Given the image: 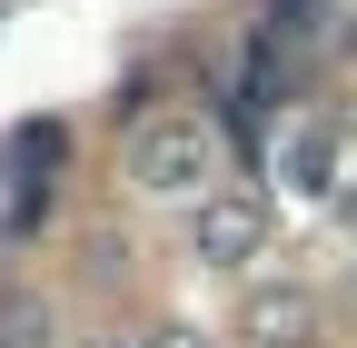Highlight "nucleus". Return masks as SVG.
I'll list each match as a JSON object with an SVG mask.
<instances>
[{
    "mask_svg": "<svg viewBox=\"0 0 357 348\" xmlns=\"http://www.w3.org/2000/svg\"><path fill=\"white\" fill-rule=\"evenodd\" d=\"M199 169H208V129L199 119H139L129 129V180L139 189H199Z\"/></svg>",
    "mask_w": 357,
    "mask_h": 348,
    "instance_id": "nucleus-1",
    "label": "nucleus"
},
{
    "mask_svg": "<svg viewBox=\"0 0 357 348\" xmlns=\"http://www.w3.org/2000/svg\"><path fill=\"white\" fill-rule=\"evenodd\" d=\"M199 259H208V269H248V259L268 249V199L258 189H218L208 209H199Z\"/></svg>",
    "mask_w": 357,
    "mask_h": 348,
    "instance_id": "nucleus-2",
    "label": "nucleus"
},
{
    "mask_svg": "<svg viewBox=\"0 0 357 348\" xmlns=\"http://www.w3.org/2000/svg\"><path fill=\"white\" fill-rule=\"evenodd\" d=\"M238 328H248V348H307V338H318V298H307V289H248L238 298Z\"/></svg>",
    "mask_w": 357,
    "mask_h": 348,
    "instance_id": "nucleus-3",
    "label": "nucleus"
},
{
    "mask_svg": "<svg viewBox=\"0 0 357 348\" xmlns=\"http://www.w3.org/2000/svg\"><path fill=\"white\" fill-rule=\"evenodd\" d=\"M0 348H50V309H40V298H10V319H0Z\"/></svg>",
    "mask_w": 357,
    "mask_h": 348,
    "instance_id": "nucleus-4",
    "label": "nucleus"
},
{
    "mask_svg": "<svg viewBox=\"0 0 357 348\" xmlns=\"http://www.w3.org/2000/svg\"><path fill=\"white\" fill-rule=\"evenodd\" d=\"M288 180H298V189H328V140H298V150H288Z\"/></svg>",
    "mask_w": 357,
    "mask_h": 348,
    "instance_id": "nucleus-5",
    "label": "nucleus"
},
{
    "mask_svg": "<svg viewBox=\"0 0 357 348\" xmlns=\"http://www.w3.org/2000/svg\"><path fill=\"white\" fill-rule=\"evenodd\" d=\"M149 348H208V338H199V328H159Z\"/></svg>",
    "mask_w": 357,
    "mask_h": 348,
    "instance_id": "nucleus-6",
    "label": "nucleus"
},
{
    "mask_svg": "<svg viewBox=\"0 0 357 348\" xmlns=\"http://www.w3.org/2000/svg\"><path fill=\"white\" fill-rule=\"evenodd\" d=\"M89 348H149V338H89Z\"/></svg>",
    "mask_w": 357,
    "mask_h": 348,
    "instance_id": "nucleus-7",
    "label": "nucleus"
}]
</instances>
